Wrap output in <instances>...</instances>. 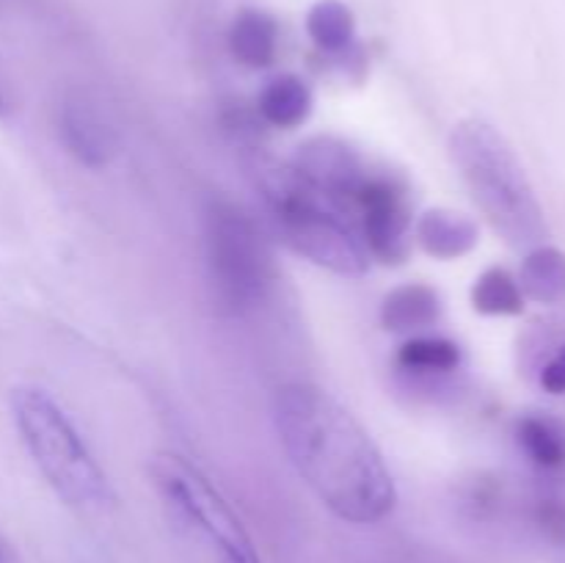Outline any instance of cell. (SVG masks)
<instances>
[{"instance_id":"6da1fadb","label":"cell","mask_w":565,"mask_h":563,"mask_svg":"<svg viewBox=\"0 0 565 563\" xmlns=\"http://www.w3.org/2000/svg\"><path fill=\"white\" fill-rule=\"evenodd\" d=\"M274 428L292 469L334 517L375 524L397 506V486L356 417L337 397L307 381L274 395Z\"/></svg>"},{"instance_id":"7a4b0ae2","label":"cell","mask_w":565,"mask_h":563,"mask_svg":"<svg viewBox=\"0 0 565 563\" xmlns=\"http://www.w3.org/2000/svg\"><path fill=\"white\" fill-rule=\"evenodd\" d=\"M447 147L475 204L508 246L530 252L546 243L550 224L533 182L494 125L483 119H461L452 127Z\"/></svg>"},{"instance_id":"3957f363","label":"cell","mask_w":565,"mask_h":563,"mask_svg":"<svg viewBox=\"0 0 565 563\" xmlns=\"http://www.w3.org/2000/svg\"><path fill=\"white\" fill-rule=\"evenodd\" d=\"M254 182L276 232L292 252L348 279L367 274L373 259L364 248L356 221L342 204L309 185L290 163L279 160H257Z\"/></svg>"},{"instance_id":"277c9868","label":"cell","mask_w":565,"mask_h":563,"mask_svg":"<svg viewBox=\"0 0 565 563\" xmlns=\"http://www.w3.org/2000/svg\"><path fill=\"white\" fill-rule=\"evenodd\" d=\"M9 406L22 447L61 502L81 511H103L114 502L108 475L47 390L14 386Z\"/></svg>"},{"instance_id":"5b68a950","label":"cell","mask_w":565,"mask_h":563,"mask_svg":"<svg viewBox=\"0 0 565 563\" xmlns=\"http://www.w3.org/2000/svg\"><path fill=\"white\" fill-rule=\"evenodd\" d=\"M204 259L213 298L224 312H252L265 301L274 257L257 221L232 199L210 196L204 208Z\"/></svg>"},{"instance_id":"8992f818","label":"cell","mask_w":565,"mask_h":563,"mask_svg":"<svg viewBox=\"0 0 565 563\" xmlns=\"http://www.w3.org/2000/svg\"><path fill=\"white\" fill-rule=\"evenodd\" d=\"M149 475L163 500L188 524L207 535L210 544L218 550L221 561L263 563L248 530L196 464H191L180 453L163 450L149 461Z\"/></svg>"},{"instance_id":"52a82bcc","label":"cell","mask_w":565,"mask_h":563,"mask_svg":"<svg viewBox=\"0 0 565 563\" xmlns=\"http://www.w3.org/2000/svg\"><path fill=\"white\" fill-rule=\"evenodd\" d=\"M353 221L370 259L401 265L414 243V215L408 185L395 171H370L351 204Z\"/></svg>"},{"instance_id":"ba28073f","label":"cell","mask_w":565,"mask_h":563,"mask_svg":"<svg viewBox=\"0 0 565 563\" xmlns=\"http://www.w3.org/2000/svg\"><path fill=\"white\" fill-rule=\"evenodd\" d=\"M290 166L309 185L334 199L348 213H351L359 188L364 185L367 174L373 171L351 144L337 136H312L298 144L296 158H292Z\"/></svg>"},{"instance_id":"9c48e42d","label":"cell","mask_w":565,"mask_h":563,"mask_svg":"<svg viewBox=\"0 0 565 563\" xmlns=\"http://www.w3.org/2000/svg\"><path fill=\"white\" fill-rule=\"evenodd\" d=\"M55 125L66 152L86 169H105L119 155L121 138L114 121L86 94H66L55 114Z\"/></svg>"},{"instance_id":"30bf717a","label":"cell","mask_w":565,"mask_h":563,"mask_svg":"<svg viewBox=\"0 0 565 563\" xmlns=\"http://www.w3.org/2000/svg\"><path fill=\"white\" fill-rule=\"evenodd\" d=\"M414 241L423 246L425 254L434 259H450L467 257L480 241V226L475 219L458 213L450 208H434L425 210L417 221H414Z\"/></svg>"},{"instance_id":"8fae6325","label":"cell","mask_w":565,"mask_h":563,"mask_svg":"<svg viewBox=\"0 0 565 563\" xmlns=\"http://www.w3.org/2000/svg\"><path fill=\"white\" fill-rule=\"evenodd\" d=\"M381 326L392 334H423L441 318V296L425 282H408L395 287L381 301Z\"/></svg>"},{"instance_id":"7c38bea8","label":"cell","mask_w":565,"mask_h":563,"mask_svg":"<svg viewBox=\"0 0 565 563\" xmlns=\"http://www.w3.org/2000/svg\"><path fill=\"white\" fill-rule=\"evenodd\" d=\"M516 445L539 472H565V419L552 412H527L516 419Z\"/></svg>"},{"instance_id":"4fadbf2b","label":"cell","mask_w":565,"mask_h":563,"mask_svg":"<svg viewBox=\"0 0 565 563\" xmlns=\"http://www.w3.org/2000/svg\"><path fill=\"white\" fill-rule=\"evenodd\" d=\"M230 53L248 70H268L279 50V25L268 11L243 9L230 25Z\"/></svg>"},{"instance_id":"5bb4252c","label":"cell","mask_w":565,"mask_h":563,"mask_svg":"<svg viewBox=\"0 0 565 563\" xmlns=\"http://www.w3.org/2000/svg\"><path fill=\"white\" fill-rule=\"evenodd\" d=\"M312 88L298 75H279L265 83L257 97L259 119L270 127L296 130L312 116Z\"/></svg>"},{"instance_id":"9a60e30c","label":"cell","mask_w":565,"mask_h":563,"mask_svg":"<svg viewBox=\"0 0 565 563\" xmlns=\"http://www.w3.org/2000/svg\"><path fill=\"white\" fill-rule=\"evenodd\" d=\"M519 287H522L524 298L539 304H555L565 301V252L552 246V243H541V246L530 248L524 257L522 270H519Z\"/></svg>"},{"instance_id":"2e32d148","label":"cell","mask_w":565,"mask_h":563,"mask_svg":"<svg viewBox=\"0 0 565 563\" xmlns=\"http://www.w3.org/2000/svg\"><path fill=\"white\" fill-rule=\"evenodd\" d=\"M307 33L326 55H345L356 47V17L342 0H318L307 11Z\"/></svg>"},{"instance_id":"e0dca14e","label":"cell","mask_w":565,"mask_h":563,"mask_svg":"<svg viewBox=\"0 0 565 563\" xmlns=\"http://www.w3.org/2000/svg\"><path fill=\"white\" fill-rule=\"evenodd\" d=\"M395 364L412 375H447L461 368V348L458 342L439 334H414L397 348Z\"/></svg>"},{"instance_id":"ac0fdd59","label":"cell","mask_w":565,"mask_h":563,"mask_svg":"<svg viewBox=\"0 0 565 563\" xmlns=\"http://www.w3.org/2000/svg\"><path fill=\"white\" fill-rule=\"evenodd\" d=\"M475 312L491 315V318H511L524 312V293L519 279L508 268H486L472 285Z\"/></svg>"},{"instance_id":"d6986e66","label":"cell","mask_w":565,"mask_h":563,"mask_svg":"<svg viewBox=\"0 0 565 563\" xmlns=\"http://www.w3.org/2000/svg\"><path fill=\"white\" fill-rule=\"evenodd\" d=\"M533 519L546 539L565 546V500H561V497H541V500H535Z\"/></svg>"},{"instance_id":"ffe728a7","label":"cell","mask_w":565,"mask_h":563,"mask_svg":"<svg viewBox=\"0 0 565 563\" xmlns=\"http://www.w3.org/2000/svg\"><path fill=\"white\" fill-rule=\"evenodd\" d=\"M539 384L544 386L550 395H565V340L555 348V353L541 364Z\"/></svg>"},{"instance_id":"44dd1931","label":"cell","mask_w":565,"mask_h":563,"mask_svg":"<svg viewBox=\"0 0 565 563\" xmlns=\"http://www.w3.org/2000/svg\"><path fill=\"white\" fill-rule=\"evenodd\" d=\"M20 108V97H17V88L11 83V77L6 75V70L0 66V119H9Z\"/></svg>"},{"instance_id":"7402d4cb","label":"cell","mask_w":565,"mask_h":563,"mask_svg":"<svg viewBox=\"0 0 565 563\" xmlns=\"http://www.w3.org/2000/svg\"><path fill=\"white\" fill-rule=\"evenodd\" d=\"M0 563H11V552H9V544H6L3 539H0Z\"/></svg>"}]
</instances>
